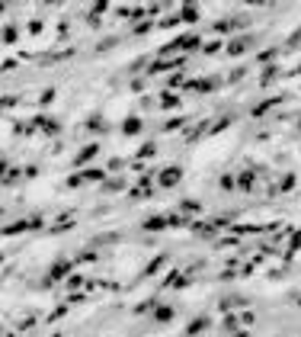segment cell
<instances>
[{"label":"cell","mask_w":301,"mask_h":337,"mask_svg":"<svg viewBox=\"0 0 301 337\" xmlns=\"http://www.w3.org/2000/svg\"><path fill=\"white\" fill-rule=\"evenodd\" d=\"M173 318V308H157V321H170Z\"/></svg>","instance_id":"cell-6"},{"label":"cell","mask_w":301,"mask_h":337,"mask_svg":"<svg viewBox=\"0 0 301 337\" xmlns=\"http://www.w3.org/2000/svg\"><path fill=\"white\" fill-rule=\"evenodd\" d=\"M180 16H183V23H199V6H196V3H186Z\"/></svg>","instance_id":"cell-4"},{"label":"cell","mask_w":301,"mask_h":337,"mask_svg":"<svg viewBox=\"0 0 301 337\" xmlns=\"http://www.w3.org/2000/svg\"><path fill=\"white\" fill-rule=\"evenodd\" d=\"M180 19H183V16H167V19H160V26H163V29H173Z\"/></svg>","instance_id":"cell-7"},{"label":"cell","mask_w":301,"mask_h":337,"mask_svg":"<svg viewBox=\"0 0 301 337\" xmlns=\"http://www.w3.org/2000/svg\"><path fill=\"white\" fill-rule=\"evenodd\" d=\"M250 3H263V0H250Z\"/></svg>","instance_id":"cell-10"},{"label":"cell","mask_w":301,"mask_h":337,"mask_svg":"<svg viewBox=\"0 0 301 337\" xmlns=\"http://www.w3.org/2000/svg\"><path fill=\"white\" fill-rule=\"evenodd\" d=\"M253 45V39L250 36H237V39H231V45H228V55H244Z\"/></svg>","instance_id":"cell-1"},{"label":"cell","mask_w":301,"mask_h":337,"mask_svg":"<svg viewBox=\"0 0 301 337\" xmlns=\"http://www.w3.org/2000/svg\"><path fill=\"white\" fill-rule=\"evenodd\" d=\"M183 3H193V0H183Z\"/></svg>","instance_id":"cell-11"},{"label":"cell","mask_w":301,"mask_h":337,"mask_svg":"<svg viewBox=\"0 0 301 337\" xmlns=\"http://www.w3.org/2000/svg\"><path fill=\"white\" fill-rule=\"evenodd\" d=\"M205 328H208V318H205V315H202V318H193V321H189L186 334H189V337H196V334H202Z\"/></svg>","instance_id":"cell-3"},{"label":"cell","mask_w":301,"mask_h":337,"mask_svg":"<svg viewBox=\"0 0 301 337\" xmlns=\"http://www.w3.org/2000/svg\"><path fill=\"white\" fill-rule=\"evenodd\" d=\"M141 129V122H138V119H132V122H125V132H138Z\"/></svg>","instance_id":"cell-9"},{"label":"cell","mask_w":301,"mask_h":337,"mask_svg":"<svg viewBox=\"0 0 301 337\" xmlns=\"http://www.w3.org/2000/svg\"><path fill=\"white\" fill-rule=\"evenodd\" d=\"M106 6H109V0H97V3H93V16H100Z\"/></svg>","instance_id":"cell-8"},{"label":"cell","mask_w":301,"mask_h":337,"mask_svg":"<svg viewBox=\"0 0 301 337\" xmlns=\"http://www.w3.org/2000/svg\"><path fill=\"white\" fill-rule=\"evenodd\" d=\"M180 177H183L180 167H167V170L160 173V183H163V186H173V183H180Z\"/></svg>","instance_id":"cell-2"},{"label":"cell","mask_w":301,"mask_h":337,"mask_svg":"<svg viewBox=\"0 0 301 337\" xmlns=\"http://www.w3.org/2000/svg\"><path fill=\"white\" fill-rule=\"evenodd\" d=\"M3 3H10V0H3Z\"/></svg>","instance_id":"cell-12"},{"label":"cell","mask_w":301,"mask_h":337,"mask_svg":"<svg viewBox=\"0 0 301 337\" xmlns=\"http://www.w3.org/2000/svg\"><path fill=\"white\" fill-rule=\"evenodd\" d=\"M237 26H241V19H218V23H215V32H218V36H224V32L237 29Z\"/></svg>","instance_id":"cell-5"}]
</instances>
